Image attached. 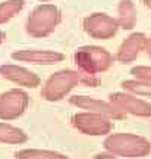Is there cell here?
<instances>
[{"label":"cell","instance_id":"11","mask_svg":"<svg viewBox=\"0 0 151 159\" xmlns=\"http://www.w3.org/2000/svg\"><path fill=\"white\" fill-rule=\"evenodd\" d=\"M0 75L5 80L15 83L21 87L27 89H37L41 84V78L29 69L15 65V63H3L0 65Z\"/></svg>","mask_w":151,"mask_h":159},{"label":"cell","instance_id":"3","mask_svg":"<svg viewBox=\"0 0 151 159\" xmlns=\"http://www.w3.org/2000/svg\"><path fill=\"white\" fill-rule=\"evenodd\" d=\"M62 22L60 9L50 3H41L34 7L32 12L27 18L25 30L31 37L35 39H44L59 27Z\"/></svg>","mask_w":151,"mask_h":159},{"label":"cell","instance_id":"20","mask_svg":"<svg viewBox=\"0 0 151 159\" xmlns=\"http://www.w3.org/2000/svg\"><path fill=\"white\" fill-rule=\"evenodd\" d=\"M144 50H145V53L148 55V57L151 59V35H150V37H147V41H145V47H144Z\"/></svg>","mask_w":151,"mask_h":159},{"label":"cell","instance_id":"12","mask_svg":"<svg viewBox=\"0 0 151 159\" xmlns=\"http://www.w3.org/2000/svg\"><path fill=\"white\" fill-rule=\"evenodd\" d=\"M147 41V35L144 33H132L123 40L116 52V61L123 65L132 63L136 61L140 53L144 50Z\"/></svg>","mask_w":151,"mask_h":159},{"label":"cell","instance_id":"8","mask_svg":"<svg viewBox=\"0 0 151 159\" xmlns=\"http://www.w3.org/2000/svg\"><path fill=\"white\" fill-rule=\"evenodd\" d=\"M84 31L95 40H110L118 34L119 22L116 18L103 12L91 13L82 22Z\"/></svg>","mask_w":151,"mask_h":159},{"label":"cell","instance_id":"1","mask_svg":"<svg viewBox=\"0 0 151 159\" xmlns=\"http://www.w3.org/2000/svg\"><path fill=\"white\" fill-rule=\"evenodd\" d=\"M106 152L120 158H145L151 153V142L144 136L132 133H110L104 139Z\"/></svg>","mask_w":151,"mask_h":159},{"label":"cell","instance_id":"6","mask_svg":"<svg viewBox=\"0 0 151 159\" xmlns=\"http://www.w3.org/2000/svg\"><path fill=\"white\" fill-rule=\"evenodd\" d=\"M29 106V96L21 89H11L0 94V119L13 121L22 116Z\"/></svg>","mask_w":151,"mask_h":159},{"label":"cell","instance_id":"13","mask_svg":"<svg viewBox=\"0 0 151 159\" xmlns=\"http://www.w3.org/2000/svg\"><path fill=\"white\" fill-rule=\"evenodd\" d=\"M118 22L119 28L131 30L136 25V7L132 0H120L118 5Z\"/></svg>","mask_w":151,"mask_h":159},{"label":"cell","instance_id":"2","mask_svg":"<svg viewBox=\"0 0 151 159\" xmlns=\"http://www.w3.org/2000/svg\"><path fill=\"white\" fill-rule=\"evenodd\" d=\"M84 72L79 69H60L51 74L41 87V97L47 102L63 100L76 85L82 84Z\"/></svg>","mask_w":151,"mask_h":159},{"label":"cell","instance_id":"10","mask_svg":"<svg viewBox=\"0 0 151 159\" xmlns=\"http://www.w3.org/2000/svg\"><path fill=\"white\" fill-rule=\"evenodd\" d=\"M12 59L31 65H54L62 62L65 59V55L49 49H21L12 53Z\"/></svg>","mask_w":151,"mask_h":159},{"label":"cell","instance_id":"7","mask_svg":"<svg viewBox=\"0 0 151 159\" xmlns=\"http://www.w3.org/2000/svg\"><path fill=\"white\" fill-rule=\"evenodd\" d=\"M109 102L123 115L151 118V103L128 91H116L109 94Z\"/></svg>","mask_w":151,"mask_h":159},{"label":"cell","instance_id":"19","mask_svg":"<svg viewBox=\"0 0 151 159\" xmlns=\"http://www.w3.org/2000/svg\"><path fill=\"white\" fill-rule=\"evenodd\" d=\"M93 159H118V156H114V155L106 152V153H97V155H94V158H93Z\"/></svg>","mask_w":151,"mask_h":159},{"label":"cell","instance_id":"22","mask_svg":"<svg viewBox=\"0 0 151 159\" xmlns=\"http://www.w3.org/2000/svg\"><path fill=\"white\" fill-rule=\"evenodd\" d=\"M142 3H144V6H145V7L151 9V0H142Z\"/></svg>","mask_w":151,"mask_h":159},{"label":"cell","instance_id":"15","mask_svg":"<svg viewBox=\"0 0 151 159\" xmlns=\"http://www.w3.org/2000/svg\"><path fill=\"white\" fill-rule=\"evenodd\" d=\"M15 159H69L65 153L49 149H22L15 152Z\"/></svg>","mask_w":151,"mask_h":159},{"label":"cell","instance_id":"9","mask_svg":"<svg viewBox=\"0 0 151 159\" xmlns=\"http://www.w3.org/2000/svg\"><path fill=\"white\" fill-rule=\"evenodd\" d=\"M69 103L78 109H84L87 112H94V114L104 115L107 118H110L112 121L116 119H123L125 115L118 111L109 100H100L91 96H85V94H75V96L69 97Z\"/></svg>","mask_w":151,"mask_h":159},{"label":"cell","instance_id":"21","mask_svg":"<svg viewBox=\"0 0 151 159\" xmlns=\"http://www.w3.org/2000/svg\"><path fill=\"white\" fill-rule=\"evenodd\" d=\"M6 40V34H5V31H2L0 30V46L3 44V41Z\"/></svg>","mask_w":151,"mask_h":159},{"label":"cell","instance_id":"23","mask_svg":"<svg viewBox=\"0 0 151 159\" xmlns=\"http://www.w3.org/2000/svg\"><path fill=\"white\" fill-rule=\"evenodd\" d=\"M41 2H44V3H45V2H50V0H41Z\"/></svg>","mask_w":151,"mask_h":159},{"label":"cell","instance_id":"17","mask_svg":"<svg viewBox=\"0 0 151 159\" xmlns=\"http://www.w3.org/2000/svg\"><path fill=\"white\" fill-rule=\"evenodd\" d=\"M123 91L132 93L135 96L140 97H148L151 99V83L148 81H142V80H125L122 83Z\"/></svg>","mask_w":151,"mask_h":159},{"label":"cell","instance_id":"16","mask_svg":"<svg viewBox=\"0 0 151 159\" xmlns=\"http://www.w3.org/2000/svg\"><path fill=\"white\" fill-rule=\"evenodd\" d=\"M25 0H5L0 3V25L9 22L24 9Z\"/></svg>","mask_w":151,"mask_h":159},{"label":"cell","instance_id":"14","mask_svg":"<svg viewBox=\"0 0 151 159\" xmlns=\"http://www.w3.org/2000/svg\"><path fill=\"white\" fill-rule=\"evenodd\" d=\"M28 142V134L19 127L0 121V143L5 144H22Z\"/></svg>","mask_w":151,"mask_h":159},{"label":"cell","instance_id":"5","mask_svg":"<svg viewBox=\"0 0 151 159\" xmlns=\"http://www.w3.org/2000/svg\"><path fill=\"white\" fill-rule=\"evenodd\" d=\"M73 128L87 136H107L113 130V122L110 118L94 112H78L71 118Z\"/></svg>","mask_w":151,"mask_h":159},{"label":"cell","instance_id":"4","mask_svg":"<svg viewBox=\"0 0 151 159\" xmlns=\"http://www.w3.org/2000/svg\"><path fill=\"white\" fill-rule=\"evenodd\" d=\"M73 62L79 71L87 74H101L112 68L114 57L109 50L100 46H82L76 49Z\"/></svg>","mask_w":151,"mask_h":159},{"label":"cell","instance_id":"18","mask_svg":"<svg viewBox=\"0 0 151 159\" xmlns=\"http://www.w3.org/2000/svg\"><path fill=\"white\" fill-rule=\"evenodd\" d=\"M131 74L136 80L151 83V66H148V65H136V66L131 69Z\"/></svg>","mask_w":151,"mask_h":159}]
</instances>
